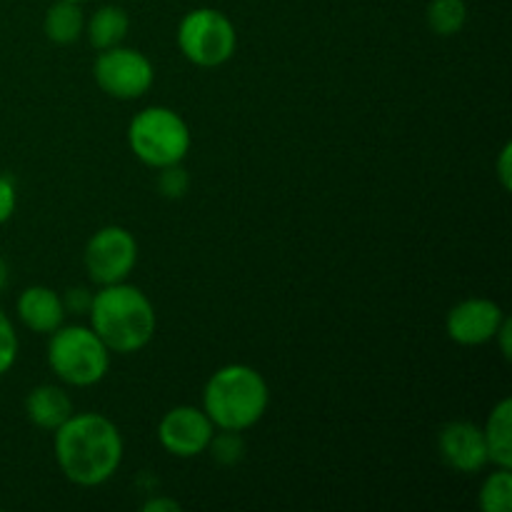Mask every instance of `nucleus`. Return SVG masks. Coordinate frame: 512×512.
Returning a JSON list of instances; mask_svg holds the SVG:
<instances>
[{"label": "nucleus", "instance_id": "4", "mask_svg": "<svg viewBox=\"0 0 512 512\" xmlns=\"http://www.w3.org/2000/svg\"><path fill=\"white\" fill-rule=\"evenodd\" d=\"M48 365L63 383L90 388L105 378L110 368V350L85 325H60L50 333Z\"/></svg>", "mask_w": 512, "mask_h": 512}, {"label": "nucleus", "instance_id": "1", "mask_svg": "<svg viewBox=\"0 0 512 512\" xmlns=\"http://www.w3.org/2000/svg\"><path fill=\"white\" fill-rule=\"evenodd\" d=\"M53 448L65 478L80 488L108 483L123 463L120 430L100 413L70 415L55 430Z\"/></svg>", "mask_w": 512, "mask_h": 512}, {"label": "nucleus", "instance_id": "17", "mask_svg": "<svg viewBox=\"0 0 512 512\" xmlns=\"http://www.w3.org/2000/svg\"><path fill=\"white\" fill-rule=\"evenodd\" d=\"M468 20V5L465 0H430L428 5V25L433 33L450 38L465 28Z\"/></svg>", "mask_w": 512, "mask_h": 512}, {"label": "nucleus", "instance_id": "25", "mask_svg": "<svg viewBox=\"0 0 512 512\" xmlns=\"http://www.w3.org/2000/svg\"><path fill=\"white\" fill-rule=\"evenodd\" d=\"M510 338H512V323L508 318L503 320V325L498 328V333H495L493 340H498L500 343V353H503L505 360L512 358V345H510Z\"/></svg>", "mask_w": 512, "mask_h": 512}, {"label": "nucleus", "instance_id": "15", "mask_svg": "<svg viewBox=\"0 0 512 512\" xmlns=\"http://www.w3.org/2000/svg\"><path fill=\"white\" fill-rule=\"evenodd\" d=\"M130 30V18L123 8L118 5H103L93 13V18L85 23V33H88L90 45L95 50L115 48L125 40Z\"/></svg>", "mask_w": 512, "mask_h": 512}, {"label": "nucleus", "instance_id": "24", "mask_svg": "<svg viewBox=\"0 0 512 512\" xmlns=\"http://www.w3.org/2000/svg\"><path fill=\"white\" fill-rule=\"evenodd\" d=\"M510 158H512V145L505 143L503 150H500V158H498V178H500V183H503L505 190H510V185H512Z\"/></svg>", "mask_w": 512, "mask_h": 512}, {"label": "nucleus", "instance_id": "14", "mask_svg": "<svg viewBox=\"0 0 512 512\" xmlns=\"http://www.w3.org/2000/svg\"><path fill=\"white\" fill-rule=\"evenodd\" d=\"M490 463L498 468H512V400L503 398L488 415L483 428Z\"/></svg>", "mask_w": 512, "mask_h": 512}, {"label": "nucleus", "instance_id": "22", "mask_svg": "<svg viewBox=\"0 0 512 512\" xmlns=\"http://www.w3.org/2000/svg\"><path fill=\"white\" fill-rule=\"evenodd\" d=\"M15 203H18V195H15L13 180L0 175V225L13 218Z\"/></svg>", "mask_w": 512, "mask_h": 512}, {"label": "nucleus", "instance_id": "12", "mask_svg": "<svg viewBox=\"0 0 512 512\" xmlns=\"http://www.w3.org/2000/svg\"><path fill=\"white\" fill-rule=\"evenodd\" d=\"M18 318L23 325L33 333L50 335L63 325L65 320V305L55 290L45 288V285H33L25 288L18 298Z\"/></svg>", "mask_w": 512, "mask_h": 512}, {"label": "nucleus", "instance_id": "3", "mask_svg": "<svg viewBox=\"0 0 512 512\" xmlns=\"http://www.w3.org/2000/svg\"><path fill=\"white\" fill-rule=\"evenodd\" d=\"M268 383L263 375L250 365H225L203 390V410L210 423L220 430L253 428L268 410Z\"/></svg>", "mask_w": 512, "mask_h": 512}, {"label": "nucleus", "instance_id": "11", "mask_svg": "<svg viewBox=\"0 0 512 512\" xmlns=\"http://www.w3.org/2000/svg\"><path fill=\"white\" fill-rule=\"evenodd\" d=\"M440 455L458 473H480L490 463L483 428L473 423H448L438 438Z\"/></svg>", "mask_w": 512, "mask_h": 512}, {"label": "nucleus", "instance_id": "10", "mask_svg": "<svg viewBox=\"0 0 512 512\" xmlns=\"http://www.w3.org/2000/svg\"><path fill=\"white\" fill-rule=\"evenodd\" d=\"M503 320L505 313L498 303L488 298H470L450 308L445 330L458 345H485L495 338Z\"/></svg>", "mask_w": 512, "mask_h": 512}, {"label": "nucleus", "instance_id": "5", "mask_svg": "<svg viewBox=\"0 0 512 512\" xmlns=\"http://www.w3.org/2000/svg\"><path fill=\"white\" fill-rule=\"evenodd\" d=\"M128 145L140 163L150 168H168L183 163L190 153L188 123L175 110L153 105L140 110L128 128Z\"/></svg>", "mask_w": 512, "mask_h": 512}, {"label": "nucleus", "instance_id": "8", "mask_svg": "<svg viewBox=\"0 0 512 512\" xmlns=\"http://www.w3.org/2000/svg\"><path fill=\"white\" fill-rule=\"evenodd\" d=\"M138 263V243L120 225L100 228L85 245V270L90 280L103 285L123 283Z\"/></svg>", "mask_w": 512, "mask_h": 512}, {"label": "nucleus", "instance_id": "2", "mask_svg": "<svg viewBox=\"0 0 512 512\" xmlns=\"http://www.w3.org/2000/svg\"><path fill=\"white\" fill-rule=\"evenodd\" d=\"M90 328L110 353L130 355L143 350L155 335V308L135 285H103L90 300Z\"/></svg>", "mask_w": 512, "mask_h": 512}, {"label": "nucleus", "instance_id": "23", "mask_svg": "<svg viewBox=\"0 0 512 512\" xmlns=\"http://www.w3.org/2000/svg\"><path fill=\"white\" fill-rule=\"evenodd\" d=\"M90 300H93V295H90L85 288L68 290V295H65V300H63L65 313H68V310H73V313H88Z\"/></svg>", "mask_w": 512, "mask_h": 512}, {"label": "nucleus", "instance_id": "16", "mask_svg": "<svg viewBox=\"0 0 512 512\" xmlns=\"http://www.w3.org/2000/svg\"><path fill=\"white\" fill-rule=\"evenodd\" d=\"M45 38L53 40L58 45H70L85 33V15L80 10V3H70V0H58L50 5L43 20Z\"/></svg>", "mask_w": 512, "mask_h": 512}, {"label": "nucleus", "instance_id": "28", "mask_svg": "<svg viewBox=\"0 0 512 512\" xmlns=\"http://www.w3.org/2000/svg\"><path fill=\"white\" fill-rule=\"evenodd\" d=\"M70 3H85V0H70Z\"/></svg>", "mask_w": 512, "mask_h": 512}, {"label": "nucleus", "instance_id": "18", "mask_svg": "<svg viewBox=\"0 0 512 512\" xmlns=\"http://www.w3.org/2000/svg\"><path fill=\"white\" fill-rule=\"evenodd\" d=\"M480 508L483 512H510L512 510V473L510 468H498L485 478L480 488Z\"/></svg>", "mask_w": 512, "mask_h": 512}, {"label": "nucleus", "instance_id": "26", "mask_svg": "<svg viewBox=\"0 0 512 512\" xmlns=\"http://www.w3.org/2000/svg\"><path fill=\"white\" fill-rule=\"evenodd\" d=\"M180 503L173 498H153L143 505V512H178Z\"/></svg>", "mask_w": 512, "mask_h": 512}, {"label": "nucleus", "instance_id": "19", "mask_svg": "<svg viewBox=\"0 0 512 512\" xmlns=\"http://www.w3.org/2000/svg\"><path fill=\"white\" fill-rule=\"evenodd\" d=\"M208 450L213 453V458L218 460L220 465H235L240 463V458H243L245 445H243V438H240V433H235V430H223L220 435H213Z\"/></svg>", "mask_w": 512, "mask_h": 512}, {"label": "nucleus", "instance_id": "20", "mask_svg": "<svg viewBox=\"0 0 512 512\" xmlns=\"http://www.w3.org/2000/svg\"><path fill=\"white\" fill-rule=\"evenodd\" d=\"M18 360V333L8 315L0 310V375L8 373Z\"/></svg>", "mask_w": 512, "mask_h": 512}, {"label": "nucleus", "instance_id": "27", "mask_svg": "<svg viewBox=\"0 0 512 512\" xmlns=\"http://www.w3.org/2000/svg\"><path fill=\"white\" fill-rule=\"evenodd\" d=\"M5 283H8V265H5V260L0 258V293H3Z\"/></svg>", "mask_w": 512, "mask_h": 512}, {"label": "nucleus", "instance_id": "21", "mask_svg": "<svg viewBox=\"0 0 512 512\" xmlns=\"http://www.w3.org/2000/svg\"><path fill=\"white\" fill-rule=\"evenodd\" d=\"M190 178L185 173V168L180 163L168 165V168H160V180H158V188L165 198L175 200V198H183L185 190H188Z\"/></svg>", "mask_w": 512, "mask_h": 512}, {"label": "nucleus", "instance_id": "6", "mask_svg": "<svg viewBox=\"0 0 512 512\" xmlns=\"http://www.w3.org/2000/svg\"><path fill=\"white\" fill-rule=\"evenodd\" d=\"M180 53L200 68L228 63L238 45L233 20L215 8H195L178 25Z\"/></svg>", "mask_w": 512, "mask_h": 512}, {"label": "nucleus", "instance_id": "13", "mask_svg": "<svg viewBox=\"0 0 512 512\" xmlns=\"http://www.w3.org/2000/svg\"><path fill=\"white\" fill-rule=\"evenodd\" d=\"M25 415L35 428L55 433L73 415V400L58 385H38L25 398Z\"/></svg>", "mask_w": 512, "mask_h": 512}, {"label": "nucleus", "instance_id": "9", "mask_svg": "<svg viewBox=\"0 0 512 512\" xmlns=\"http://www.w3.org/2000/svg\"><path fill=\"white\" fill-rule=\"evenodd\" d=\"M215 425L205 415V410L193 405H178L163 415L158 425V440L175 458H195L205 453L213 440Z\"/></svg>", "mask_w": 512, "mask_h": 512}, {"label": "nucleus", "instance_id": "7", "mask_svg": "<svg viewBox=\"0 0 512 512\" xmlns=\"http://www.w3.org/2000/svg\"><path fill=\"white\" fill-rule=\"evenodd\" d=\"M93 75L100 90L118 100L143 98L155 80L153 63L140 50L120 48V45L100 50Z\"/></svg>", "mask_w": 512, "mask_h": 512}]
</instances>
